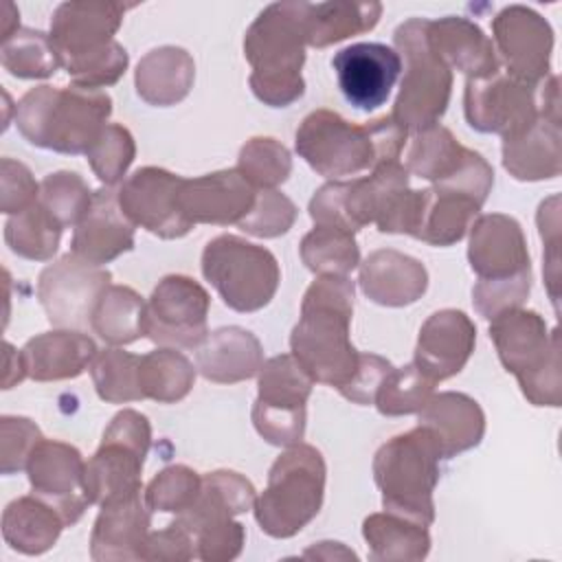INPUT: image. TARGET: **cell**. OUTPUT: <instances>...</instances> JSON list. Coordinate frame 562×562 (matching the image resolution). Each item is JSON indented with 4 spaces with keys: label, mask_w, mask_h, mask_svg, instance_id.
<instances>
[{
    "label": "cell",
    "mask_w": 562,
    "mask_h": 562,
    "mask_svg": "<svg viewBox=\"0 0 562 562\" xmlns=\"http://www.w3.org/2000/svg\"><path fill=\"white\" fill-rule=\"evenodd\" d=\"M382 15L380 2H305V42L325 48L347 37L371 31Z\"/></svg>",
    "instance_id": "cell-35"
},
{
    "label": "cell",
    "mask_w": 562,
    "mask_h": 562,
    "mask_svg": "<svg viewBox=\"0 0 562 562\" xmlns=\"http://www.w3.org/2000/svg\"><path fill=\"white\" fill-rule=\"evenodd\" d=\"M237 171L257 189H277L292 173V156L283 143L270 136L246 140L237 156Z\"/></svg>",
    "instance_id": "cell-44"
},
{
    "label": "cell",
    "mask_w": 562,
    "mask_h": 562,
    "mask_svg": "<svg viewBox=\"0 0 562 562\" xmlns=\"http://www.w3.org/2000/svg\"><path fill=\"white\" fill-rule=\"evenodd\" d=\"M92 193L86 180L75 171H55L40 182V204L61 224L77 226L92 204Z\"/></svg>",
    "instance_id": "cell-46"
},
{
    "label": "cell",
    "mask_w": 562,
    "mask_h": 562,
    "mask_svg": "<svg viewBox=\"0 0 562 562\" xmlns=\"http://www.w3.org/2000/svg\"><path fill=\"white\" fill-rule=\"evenodd\" d=\"M481 206L452 191L437 187L422 189L417 222L413 228L415 239L430 246H452L465 237L472 222L479 217Z\"/></svg>",
    "instance_id": "cell-34"
},
{
    "label": "cell",
    "mask_w": 562,
    "mask_h": 562,
    "mask_svg": "<svg viewBox=\"0 0 562 562\" xmlns=\"http://www.w3.org/2000/svg\"><path fill=\"white\" fill-rule=\"evenodd\" d=\"M303 558H321V560H358V555L349 549L342 547V542H331V540H323L316 542L314 547H310Z\"/></svg>",
    "instance_id": "cell-58"
},
{
    "label": "cell",
    "mask_w": 562,
    "mask_h": 562,
    "mask_svg": "<svg viewBox=\"0 0 562 562\" xmlns=\"http://www.w3.org/2000/svg\"><path fill=\"white\" fill-rule=\"evenodd\" d=\"M428 40L432 50L452 70L457 68L468 79L490 77L501 70L498 55L492 40L483 33L479 24L468 18L446 15L430 20Z\"/></svg>",
    "instance_id": "cell-28"
},
{
    "label": "cell",
    "mask_w": 562,
    "mask_h": 562,
    "mask_svg": "<svg viewBox=\"0 0 562 562\" xmlns=\"http://www.w3.org/2000/svg\"><path fill=\"white\" fill-rule=\"evenodd\" d=\"M432 391L435 382L428 375H424L415 367V362H411L400 369H391L384 375L373 404L386 417L413 415L426 406Z\"/></svg>",
    "instance_id": "cell-45"
},
{
    "label": "cell",
    "mask_w": 562,
    "mask_h": 562,
    "mask_svg": "<svg viewBox=\"0 0 562 562\" xmlns=\"http://www.w3.org/2000/svg\"><path fill=\"white\" fill-rule=\"evenodd\" d=\"M263 349L259 338L237 325L220 327L195 349V369L211 382L235 384L259 373Z\"/></svg>",
    "instance_id": "cell-29"
},
{
    "label": "cell",
    "mask_w": 562,
    "mask_h": 562,
    "mask_svg": "<svg viewBox=\"0 0 562 562\" xmlns=\"http://www.w3.org/2000/svg\"><path fill=\"white\" fill-rule=\"evenodd\" d=\"M202 274L224 305L241 314L266 307L281 281L277 257L237 235H217L204 246Z\"/></svg>",
    "instance_id": "cell-10"
},
{
    "label": "cell",
    "mask_w": 562,
    "mask_h": 562,
    "mask_svg": "<svg viewBox=\"0 0 562 562\" xmlns=\"http://www.w3.org/2000/svg\"><path fill=\"white\" fill-rule=\"evenodd\" d=\"M134 248V224L119 206L116 191L103 187L92 193V204L75 226L70 252L103 266Z\"/></svg>",
    "instance_id": "cell-23"
},
{
    "label": "cell",
    "mask_w": 562,
    "mask_h": 562,
    "mask_svg": "<svg viewBox=\"0 0 562 562\" xmlns=\"http://www.w3.org/2000/svg\"><path fill=\"white\" fill-rule=\"evenodd\" d=\"M314 380L292 353L263 360L252 404L255 430L272 446L290 448L305 435V404Z\"/></svg>",
    "instance_id": "cell-11"
},
{
    "label": "cell",
    "mask_w": 562,
    "mask_h": 562,
    "mask_svg": "<svg viewBox=\"0 0 562 562\" xmlns=\"http://www.w3.org/2000/svg\"><path fill=\"white\" fill-rule=\"evenodd\" d=\"M338 88L349 105L373 112L386 103L402 72L395 48L380 42H358L340 48L331 57Z\"/></svg>",
    "instance_id": "cell-17"
},
{
    "label": "cell",
    "mask_w": 562,
    "mask_h": 562,
    "mask_svg": "<svg viewBox=\"0 0 562 562\" xmlns=\"http://www.w3.org/2000/svg\"><path fill=\"white\" fill-rule=\"evenodd\" d=\"M406 136L408 132L391 114L356 125L321 108L301 121L294 147L318 176L340 180L397 160Z\"/></svg>",
    "instance_id": "cell-2"
},
{
    "label": "cell",
    "mask_w": 562,
    "mask_h": 562,
    "mask_svg": "<svg viewBox=\"0 0 562 562\" xmlns=\"http://www.w3.org/2000/svg\"><path fill=\"white\" fill-rule=\"evenodd\" d=\"M26 378L57 382L81 375L99 353L97 342L77 329H53L33 336L20 349Z\"/></svg>",
    "instance_id": "cell-26"
},
{
    "label": "cell",
    "mask_w": 562,
    "mask_h": 562,
    "mask_svg": "<svg viewBox=\"0 0 562 562\" xmlns=\"http://www.w3.org/2000/svg\"><path fill=\"white\" fill-rule=\"evenodd\" d=\"M61 239V224L40 204L11 215L4 224V241L22 259L46 261L50 259Z\"/></svg>",
    "instance_id": "cell-40"
},
{
    "label": "cell",
    "mask_w": 562,
    "mask_h": 562,
    "mask_svg": "<svg viewBox=\"0 0 562 562\" xmlns=\"http://www.w3.org/2000/svg\"><path fill=\"white\" fill-rule=\"evenodd\" d=\"M301 259L314 274L347 277L360 266V248L353 233L334 226H318L301 239Z\"/></svg>",
    "instance_id": "cell-41"
},
{
    "label": "cell",
    "mask_w": 562,
    "mask_h": 562,
    "mask_svg": "<svg viewBox=\"0 0 562 562\" xmlns=\"http://www.w3.org/2000/svg\"><path fill=\"white\" fill-rule=\"evenodd\" d=\"M140 356L123 351L119 347L103 349L90 364V375L97 395L108 404H125L145 400L138 382Z\"/></svg>",
    "instance_id": "cell-43"
},
{
    "label": "cell",
    "mask_w": 562,
    "mask_h": 562,
    "mask_svg": "<svg viewBox=\"0 0 562 562\" xmlns=\"http://www.w3.org/2000/svg\"><path fill=\"white\" fill-rule=\"evenodd\" d=\"M64 527L61 514L33 492L11 501L2 514L4 542L24 555L46 553L57 542Z\"/></svg>",
    "instance_id": "cell-33"
},
{
    "label": "cell",
    "mask_w": 562,
    "mask_h": 562,
    "mask_svg": "<svg viewBox=\"0 0 562 562\" xmlns=\"http://www.w3.org/2000/svg\"><path fill=\"white\" fill-rule=\"evenodd\" d=\"M138 382L143 397L158 404H173L187 397L193 389L195 367L184 353L171 347H160L140 356Z\"/></svg>",
    "instance_id": "cell-37"
},
{
    "label": "cell",
    "mask_w": 562,
    "mask_h": 562,
    "mask_svg": "<svg viewBox=\"0 0 562 562\" xmlns=\"http://www.w3.org/2000/svg\"><path fill=\"white\" fill-rule=\"evenodd\" d=\"M531 290V270L501 281H476L472 288V303L476 312L492 321L494 316L520 307Z\"/></svg>",
    "instance_id": "cell-53"
},
{
    "label": "cell",
    "mask_w": 562,
    "mask_h": 562,
    "mask_svg": "<svg viewBox=\"0 0 562 562\" xmlns=\"http://www.w3.org/2000/svg\"><path fill=\"white\" fill-rule=\"evenodd\" d=\"M428 26L430 20L411 18L393 33L395 50L404 61V77L391 116L413 134L439 123L452 92V70L432 50Z\"/></svg>",
    "instance_id": "cell-8"
},
{
    "label": "cell",
    "mask_w": 562,
    "mask_h": 562,
    "mask_svg": "<svg viewBox=\"0 0 562 562\" xmlns=\"http://www.w3.org/2000/svg\"><path fill=\"white\" fill-rule=\"evenodd\" d=\"M465 154L468 147H463L448 127L437 123L413 134L404 167L408 173H415L435 184L448 178L463 162Z\"/></svg>",
    "instance_id": "cell-39"
},
{
    "label": "cell",
    "mask_w": 562,
    "mask_h": 562,
    "mask_svg": "<svg viewBox=\"0 0 562 562\" xmlns=\"http://www.w3.org/2000/svg\"><path fill=\"white\" fill-rule=\"evenodd\" d=\"M42 439L40 428L29 417L4 415L0 419V472L9 476L26 470L31 452Z\"/></svg>",
    "instance_id": "cell-52"
},
{
    "label": "cell",
    "mask_w": 562,
    "mask_h": 562,
    "mask_svg": "<svg viewBox=\"0 0 562 562\" xmlns=\"http://www.w3.org/2000/svg\"><path fill=\"white\" fill-rule=\"evenodd\" d=\"M127 64H130L127 50L114 40L103 50L66 64L64 70L72 79V86L103 90L108 86H114L125 75Z\"/></svg>",
    "instance_id": "cell-50"
},
{
    "label": "cell",
    "mask_w": 562,
    "mask_h": 562,
    "mask_svg": "<svg viewBox=\"0 0 562 562\" xmlns=\"http://www.w3.org/2000/svg\"><path fill=\"white\" fill-rule=\"evenodd\" d=\"M490 338L498 360L516 375L522 395L533 406L562 404V362L560 334L549 329L533 310L514 307L492 318Z\"/></svg>",
    "instance_id": "cell-6"
},
{
    "label": "cell",
    "mask_w": 562,
    "mask_h": 562,
    "mask_svg": "<svg viewBox=\"0 0 562 562\" xmlns=\"http://www.w3.org/2000/svg\"><path fill=\"white\" fill-rule=\"evenodd\" d=\"M40 200V184L31 169L13 158L0 160V211L15 215Z\"/></svg>",
    "instance_id": "cell-54"
},
{
    "label": "cell",
    "mask_w": 562,
    "mask_h": 562,
    "mask_svg": "<svg viewBox=\"0 0 562 562\" xmlns=\"http://www.w3.org/2000/svg\"><path fill=\"white\" fill-rule=\"evenodd\" d=\"M417 417L419 426H426L435 435L443 459L476 448L485 435V413L479 402L465 393H432Z\"/></svg>",
    "instance_id": "cell-27"
},
{
    "label": "cell",
    "mask_w": 562,
    "mask_h": 562,
    "mask_svg": "<svg viewBox=\"0 0 562 562\" xmlns=\"http://www.w3.org/2000/svg\"><path fill=\"white\" fill-rule=\"evenodd\" d=\"M18 31H20V11L11 2H4L2 4V42H7Z\"/></svg>",
    "instance_id": "cell-59"
},
{
    "label": "cell",
    "mask_w": 562,
    "mask_h": 562,
    "mask_svg": "<svg viewBox=\"0 0 562 562\" xmlns=\"http://www.w3.org/2000/svg\"><path fill=\"white\" fill-rule=\"evenodd\" d=\"M358 283L369 301L384 307H404L424 296L428 272L419 259L380 248L360 263Z\"/></svg>",
    "instance_id": "cell-25"
},
{
    "label": "cell",
    "mask_w": 562,
    "mask_h": 562,
    "mask_svg": "<svg viewBox=\"0 0 562 562\" xmlns=\"http://www.w3.org/2000/svg\"><path fill=\"white\" fill-rule=\"evenodd\" d=\"M391 369H393V364L386 358H382L378 353H360V362H358V369H356L353 378L338 391L349 402L360 404V406H369V404H373L375 393H378L384 375Z\"/></svg>",
    "instance_id": "cell-55"
},
{
    "label": "cell",
    "mask_w": 562,
    "mask_h": 562,
    "mask_svg": "<svg viewBox=\"0 0 562 562\" xmlns=\"http://www.w3.org/2000/svg\"><path fill=\"white\" fill-rule=\"evenodd\" d=\"M560 140V121L540 114L520 134L503 138V167L522 182L558 178L562 169Z\"/></svg>",
    "instance_id": "cell-30"
},
{
    "label": "cell",
    "mask_w": 562,
    "mask_h": 562,
    "mask_svg": "<svg viewBox=\"0 0 562 562\" xmlns=\"http://www.w3.org/2000/svg\"><path fill=\"white\" fill-rule=\"evenodd\" d=\"M182 180V176L160 167H140L119 187V206L134 226L160 239L184 237L193 224L180 209Z\"/></svg>",
    "instance_id": "cell-15"
},
{
    "label": "cell",
    "mask_w": 562,
    "mask_h": 562,
    "mask_svg": "<svg viewBox=\"0 0 562 562\" xmlns=\"http://www.w3.org/2000/svg\"><path fill=\"white\" fill-rule=\"evenodd\" d=\"M145 301L130 285H110L92 312L90 329L108 345H130L143 338Z\"/></svg>",
    "instance_id": "cell-38"
},
{
    "label": "cell",
    "mask_w": 562,
    "mask_h": 562,
    "mask_svg": "<svg viewBox=\"0 0 562 562\" xmlns=\"http://www.w3.org/2000/svg\"><path fill=\"white\" fill-rule=\"evenodd\" d=\"M353 299V281L336 274H321L303 294L290 347L314 382L342 389L358 369L360 351L349 338Z\"/></svg>",
    "instance_id": "cell-1"
},
{
    "label": "cell",
    "mask_w": 562,
    "mask_h": 562,
    "mask_svg": "<svg viewBox=\"0 0 562 562\" xmlns=\"http://www.w3.org/2000/svg\"><path fill=\"white\" fill-rule=\"evenodd\" d=\"M149 446V419L134 408L119 411L108 424L99 450L86 461L83 494L88 505L101 507L140 494V472Z\"/></svg>",
    "instance_id": "cell-9"
},
{
    "label": "cell",
    "mask_w": 562,
    "mask_h": 562,
    "mask_svg": "<svg viewBox=\"0 0 562 562\" xmlns=\"http://www.w3.org/2000/svg\"><path fill=\"white\" fill-rule=\"evenodd\" d=\"M86 156L94 176L105 187H112L123 180L125 171L134 162L136 143L127 127L119 123H108Z\"/></svg>",
    "instance_id": "cell-47"
},
{
    "label": "cell",
    "mask_w": 562,
    "mask_h": 562,
    "mask_svg": "<svg viewBox=\"0 0 562 562\" xmlns=\"http://www.w3.org/2000/svg\"><path fill=\"white\" fill-rule=\"evenodd\" d=\"M26 378L22 351H18L11 342H4V375H2V389H11L18 382Z\"/></svg>",
    "instance_id": "cell-57"
},
{
    "label": "cell",
    "mask_w": 562,
    "mask_h": 562,
    "mask_svg": "<svg viewBox=\"0 0 562 562\" xmlns=\"http://www.w3.org/2000/svg\"><path fill=\"white\" fill-rule=\"evenodd\" d=\"M195 544V558L204 562H231L235 560L246 542V529L233 518L204 522L191 531Z\"/></svg>",
    "instance_id": "cell-51"
},
{
    "label": "cell",
    "mask_w": 562,
    "mask_h": 562,
    "mask_svg": "<svg viewBox=\"0 0 562 562\" xmlns=\"http://www.w3.org/2000/svg\"><path fill=\"white\" fill-rule=\"evenodd\" d=\"M441 448L435 435L419 426L382 443L373 457V479L384 512L424 527L435 520L432 492L441 476Z\"/></svg>",
    "instance_id": "cell-5"
},
{
    "label": "cell",
    "mask_w": 562,
    "mask_h": 562,
    "mask_svg": "<svg viewBox=\"0 0 562 562\" xmlns=\"http://www.w3.org/2000/svg\"><path fill=\"white\" fill-rule=\"evenodd\" d=\"M145 494L101 505L90 533V558L97 562L143 560L151 516Z\"/></svg>",
    "instance_id": "cell-24"
},
{
    "label": "cell",
    "mask_w": 562,
    "mask_h": 562,
    "mask_svg": "<svg viewBox=\"0 0 562 562\" xmlns=\"http://www.w3.org/2000/svg\"><path fill=\"white\" fill-rule=\"evenodd\" d=\"M195 544L191 533L180 527L176 520L160 531H149L143 560H193Z\"/></svg>",
    "instance_id": "cell-56"
},
{
    "label": "cell",
    "mask_w": 562,
    "mask_h": 562,
    "mask_svg": "<svg viewBox=\"0 0 562 562\" xmlns=\"http://www.w3.org/2000/svg\"><path fill=\"white\" fill-rule=\"evenodd\" d=\"M325 459L310 443L285 448L268 472V485L255 498V520L272 538H292L321 512L325 498Z\"/></svg>",
    "instance_id": "cell-7"
},
{
    "label": "cell",
    "mask_w": 562,
    "mask_h": 562,
    "mask_svg": "<svg viewBox=\"0 0 562 562\" xmlns=\"http://www.w3.org/2000/svg\"><path fill=\"white\" fill-rule=\"evenodd\" d=\"M0 61L2 68L18 79H44L61 68L50 35L35 29H20L2 42Z\"/></svg>",
    "instance_id": "cell-42"
},
{
    "label": "cell",
    "mask_w": 562,
    "mask_h": 562,
    "mask_svg": "<svg viewBox=\"0 0 562 562\" xmlns=\"http://www.w3.org/2000/svg\"><path fill=\"white\" fill-rule=\"evenodd\" d=\"M476 345V325L461 310H439L426 318L415 345V367L435 384L457 375Z\"/></svg>",
    "instance_id": "cell-22"
},
{
    "label": "cell",
    "mask_w": 562,
    "mask_h": 562,
    "mask_svg": "<svg viewBox=\"0 0 562 562\" xmlns=\"http://www.w3.org/2000/svg\"><path fill=\"white\" fill-rule=\"evenodd\" d=\"M209 292L187 274H167L145 301L143 336L158 347L198 349L206 338Z\"/></svg>",
    "instance_id": "cell-12"
},
{
    "label": "cell",
    "mask_w": 562,
    "mask_h": 562,
    "mask_svg": "<svg viewBox=\"0 0 562 562\" xmlns=\"http://www.w3.org/2000/svg\"><path fill=\"white\" fill-rule=\"evenodd\" d=\"M463 112L472 130L503 138L527 130L538 116V86L525 83L498 70L490 77L468 79Z\"/></svg>",
    "instance_id": "cell-14"
},
{
    "label": "cell",
    "mask_w": 562,
    "mask_h": 562,
    "mask_svg": "<svg viewBox=\"0 0 562 562\" xmlns=\"http://www.w3.org/2000/svg\"><path fill=\"white\" fill-rule=\"evenodd\" d=\"M86 461L81 452L64 441L42 439L26 463V476L33 494L48 501L72 527L86 512L88 501L83 494Z\"/></svg>",
    "instance_id": "cell-18"
},
{
    "label": "cell",
    "mask_w": 562,
    "mask_h": 562,
    "mask_svg": "<svg viewBox=\"0 0 562 562\" xmlns=\"http://www.w3.org/2000/svg\"><path fill=\"white\" fill-rule=\"evenodd\" d=\"M202 476L189 465H167L160 470L145 490V503L154 512L180 514L198 496Z\"/></svg>",
    "instance_id": "cell-48"
},
{
    "label": "cell",
    "mask_w": 562,
    "mask_h": 562,
    "mask_svg": "<svg viewBox=\"0 0 562 562\" xmlns=\"http://www.w3.org/2000/svg\"><path fill=\"white\" fill-rule=\"evenodd\" d=\"M305 2H272L248 26L244 57L252 66V94L270 108H288L305 92Z\"/></svg>",
    "instance_id": "cell-3"
},
{
    "label": "cell",
    "mask_w": 562,
    "mask_h": 562,
    "mask_svg": "<svg viewBox=\"0 0 562 562\" xmlns=\"http://www.w3.org/2000/svg\"><path fill=\"white\" fill-rule=\"evenodd\" d=\"M257 189L237 171L222 169L200 178H184L180 187V209L195 224H239L252 209Z\"/></svg>",
    "instance_id": "cell-21"
},
{
    "label": "cell",
    "mask_w": 562,
    "mask_h": 562,
    "mask_svg": "<svg viewBox=\"0 0 562 562\" xmlns=\"http://www.w3.org/2000/svg\"><path fill=\"white\" fill-rule=\"evenodd\" d=\"M195 61L180 46H158L145 53L136 66L138 97L156 108L180 103L193 88Z\"/></svg>",
    "instance_id": "cell-31"
},
{
    "label": "cell",
    "mask_w": 562,
    "mask_h": 562,
    "mask_svg": "<svg viewBox=\"0 0 562 562\" xmlns=\"http://www.w3.org/2000/svg\"><path fill=\"white\" fill-rule=\"evenodd\" d=\"M252 483L233 470H215L202 476V485L193 503L176 514V522L189 533L204 522L233 518L255 505Z\"/></svg>",
    "instance_id": "cell-32"
},
{
    "label": "cell",
    "mask_w": 562,
    "mask_h": 562,
    "mask_svg": "<svg viewBox=\"0 0 562 562\" xmlns=\"http://www.w3.org/2000/svg\"><path fill=\"white\" fill-rule=\"evenodd\" d=\"M294 220H296L294 202L277 189H263V191H257L250 213L237 226L248 235L272 239L288 233Z\"/></svg>",
    "instance_id": "cell-49"
},
{
    "label": "cell",
    "mask_w": 562,
    "mask_h": 562,
    "mask_svg": "<svg viewBox=\"0 0 562 562\" xmlns=\"http://www.w3.org/2000/svg\"><path fill=\"white\" fill-rule=\"evenodd\" d=\"M468 261L479 281H501L531 270L520 224L503 213L479 215L470 226Z\"/></svg>",
    "instance_id": "cell-20"
},
{
    "label": "cell",
    "mask_w": 562,
    "mask_h": 562,
    "mask_svg": "<svg viewBox=\"0 0 562 562\" xmlns=\"http://www.w3.org/2000/svg\"><path fill=\"white\" fill-rule=\"evenodd\" d=\"M112 99L105 90L35 86L15 105V125L35 147L57 154H88L108 125Z\"/></svg>",
    "instance_id": "cell-4"
},
{
    "label": "cell",
    "mask_w": 562,
    "mask_h": 562,
    "mask_svg": "<svg viewBox=\"0 0 562 562\" xmlns=\"http://www.w3.org/2000/svg\"><path fill=\"white\" fill-rule=\"evenodd\" d=\"M492 44L505 64V72L518 81L538 86L551 70L553 29L533 9L509 4L492 20Z\"/></svg>",
    "instance_id": "cell-16"
},
{
    "label": "cell",
    "mask_w": 562,
    "mask_h": 562,
    "mask_svg": "<svg viewBox=\"0 0 562 562\" xmlns=\"http://www.w3.org/2000/svg\"><path fill=\"white\" fill-rule=\"evenodd\" d=\"M110 281L112 274L103 266L68 252L40 272L37 299L53 327L86 331Z\"/></svg>",
    "instance_id": "cell-13"
},
{
    "label": "cell",
    "mask_w": 562,
    "mask_h": 562,
    "mask_svg": "<svg viewBox=\"0 0 562 562\" xmlns=\"http://www.w3.org/2000/svg\"><path fill=\"white\" fill-rule=\"evenodd\" d=\"M362 536L375 562H419L430 551L428 527L391 512L367 516Z\"/></svg>",
    "instance_id": "cell-36"
},
{
    "label": "cell",
    "mask_w": 562,
    "mask_h": 562,
    "mask_svg": "<svg viewBox=\"0 0 562 562\" xmlns=\"http://www.w3.org/2000/svg\"><path fill=\"white\" fill-rule=\"evenodd\" d=\"M127 7L119 2H61L50 18V40L61 68L75 59L94 55L114 42Z\"/></svg>",
    "instance_id": "cell-19"
}]
</instances>
